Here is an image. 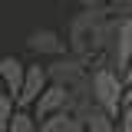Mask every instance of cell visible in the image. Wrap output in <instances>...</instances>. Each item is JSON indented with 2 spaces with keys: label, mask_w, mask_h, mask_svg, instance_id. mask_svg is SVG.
I'll use <instances>...</instances> for the list:
<instances>
[{
  "label": "cell",
  "mask_w": 132,
  "mask_h": 132,
  "mask_svg": "<svg viewBox=\"0 0 132 132\" xmlns=\"http://www.w3.org/2000/svg\"><path fill=\"white\" fill-rule=\"evenodd\" d=\"M112 36H116V20L106 13V7L79 10L69 20L66 46L73 50V56H79V60L89 63L93 56H102L106 50L112 46Z\"/></svg>",
  "instance_id": "cell-1"
},
{
  "label": "cell",
  "mask_w": 132,
  "mask_h": 132,
  "mask_svg": "<svg viewBox=\"0 0 132 132\" xmlns=\"http://www.w3.org/2000/svg\"><path fill=\"white\" fill-rule=\"evenodd\" d=\"M89 86H93V102L109 119H116V116L122 112V93H126L122 76H116L109 66H96L89 73Z\"/></svg>",
  "instance_id": "cell-2"
},
{
  "label": "cell",
  "mask_w": 132,
  "mask_h": 132,
  "mask_svg": "<svg viewBox=\"0 0 132 132\" xmlns=\"http://www.w3.org/2000/svg\"><path fill=\"white\" fill-rule=\"evenodd\" d=\"M46 79L56 82V86H63V89H76L79 82L89 79V69H86V60L79 56H56V63L46 66Z\"/></svg>",
  "instance_id": "cell-3"
},
{
  "label": "cell",
  "mask_w": 132,
  "mask_h": 132,
  "mask_svg": "<svg viewBox=\"0 0 132 132\" xmlns=\"http://www.w3.org/2000/svg\"><path fill=\"white\" fill-rule=\"evenodd\" d=\"M109 53H112V66H119V76H122L126 66H129V60H132V16L129 20H116V36H112Z\"/></svg>",
  "instance_id": "cell-4"
},
{
  "label": "cell",
  "mask_w": 132,
  "mask_h": 132,
  "mask_svg": "<svg viewBox=\"0 0 132 132\" xmlns=\"http://www.w3.org/2000/svg\"><path fill=\"white\" fill-rule=\"evenodd\" d=\"M46 86H50V79H46V66H27V76H23L20 96H16V109H27V106H33Z\"/></svg>",
  "instance_id": "cell-5"
},
{
  "label": "cell",
  "mask_w": 132,
  "mask_h": 132,
  "mask_svg": "<svg viewBox=\"0 0 132 132\" xmlns=\"http://www.w3.org/2000/svg\"><path fill=\"white\" fill-rule=\"evenodd\" d=\"M33 109H36V116H33V119H46V116H53V112L69 109V89L56 86V82H50L46 89L40 93V99L33 102Z\"/></svg>",
  "instance_id": "cell-6"
},
{
  "label": "cell",
  "mask_w": 132,
  "mask_h": 132,
  "mask_svg": "<svg viewBox=\"0 0 132 132\" xmlns=\"http://www.w3.org/2000/svg\"><path fill=\"white\" fill-rule=\"evenodd\" d=\"M27 46H30L33 53H46V56H63L66 50H69L66 40L56 30H33L30 36H27Z\"/></svg>",
  "instance_id": "cell-7"
},
{
  "label": "cell",
  "mask_w": 132,
  "mask_h": 132,
  "mask_svg": "<svg viewBox=\"0 0 132 132\" xmlns=\"http://www.w3.org/2000/svg\"><path fill=\"white\" fill-rule=\"evenodd\" d=\"M0 76H3L7 93H10V96H13V102H16L20 86H23V76H27V66L20 63L16 56H3V60H0Z\"/></svg>",
  "instance_id": "cell-8"
},
{
  "label": "cell",
  "mask_w": 132,
  "mask_h": 132,
  "mask_svg": "<svg viewBox=\"0 0 132 132\" xmlns=\"http://www.w3.org/2000/svg\"><path fill=\"white\" fill-rule=\"evenodd\" d=\"M79 129H82V122L69 112V109L53 112V116H46V119L36 122V132H79Z\"/></svg>",
  "instance_id": "cell-9"
},
{
  "label": "cell",
  "mask_w": 132,
  "mask_h": 132,
  "mask_svg": "<svg viewBox=\"0 0 132 132\" xmlns=\"http://www.w3.org/2000/svg\"><path fill=\"white\" fill-rule=\"evenodd\" d=\"M79 122H82V129H86V132H116L112 119H109V116L102 112L99 106H93V109H89V112L82 116Z\"/></svg>",
  "instance_id": "cell-10"
},
{
  "label": "cell",
  "mask_w": 132,
  "mask_h": 132,
  "mask_svg": "<svg viewBox=\"0 0 132 132\" xmlns=\"http://www.w3.org/2000/svg\"><path fill=\"white\" fill-rule=\"evenodd\" d=\"M7 132H36V119L27 109H16L13 119H10V126H7Z\"/></svg>",
  "instance_id": "cell-11"
},
{
  "label": "cell",
  "mask_w": 132,
  "mask_h": 132,
  "mask_svg": "<svg viewBox=\"0 0 132 132\" xmlns=\"http://www.w3.org/2000/svg\"><path fill=\"white\" fill-rule=\"evenodd\" d=\"M13 112H16L13 109V96H10V93H0V132H7Z\"/></svg>",
  "instance_id": "cell-12"
},
{
  "label": "cell",
  "mask_w": 132,
  "mask_h": 132,
  "mask_svg": "<svg viewBox=\"0 0 132 132\" xmlns=\"http://www.w3.org/2000/svg\"><path fill=\"white\" fill-rule=\"evenodd\" d=\"M106 13L112 16V20H129V16H132V0H122V3L106 7Z\"/></svg>",
  "instance_id": "cell-13"
},
{
  "label": "cell",
  "mask_w": 132,
  "mask_h": 132,
  "mask_svg": "<svg viewBox=\"0 0 132 132\" xmlns=\"http://www.w3.org/2000/svg\"><path fill=\"white\" fill-rule=\"evenodd\" d=\"M116 132H132V102L122 106V112H119V129Z\"/></svg>",
  "instance_id": "cell-14"
},
{
  "label": "cell",
  "mask_w": 132,
  "mask_h": 132,
  "mask_svg": "<svg viewBox=\"0 0 132 132\" xmlns=\"http://www.w3.org/2000/svg\"><path fill=\"white\" fill-rule=\"evenodd\" d=\"M82 10H96V7H106V3H99V0H76Z\"/></svg>",
  "instance_id": "cell-15"
},
{
  "label": "cell",
  "mask_w": 132,
  "mask_h": 132,
  "mask_svg": "<svg viewBox=\"0 0 132 132\" xmlns=\"http://www.w3.org/2000/svg\"><path fill=\"white\" fill-rule=\"evenodd\" d=\"M122 82H132V60H129V66H126V73H122Z\"/></svg>",
  "instance_id": "cell-16"
},
{
  "label": "cell",
  "mask_w": 132,
  "mask_h": 132,
  "mask_svg": "<svg viewBox=\"0 0 132 132\" xmlns=\"http://www.w3.org/2000/svg\"><path fill=\"white\" fill-rule=\"evenodd\" d=\"M126 102H132V82H129V89L122 93V106H126Z\"/></svg>",
  "instance_id": "cell-17"
},
{
  "label": "cell",
  "mask_w": 132,
  "mask_h": 132,
  "mask_svg": "<svg viewBox=\"0 0 132 132\" xmlns=\"http://www.w3.org/2000/svg\"><path fill=\"white\" fill-rule=\"evenodd\" d=\"M99 3H106V7H112V3H122V0H99Z\"/></svg>",
  "instance_id": "cell-18"
},
{
  "label": "cell",
  "mask_w": 132,
  "mask_h": 132,
  "mask_svg": "<svg viewBox=\"0 0 132 132\" xmlns=\"http://www.w3.org/2000/svg\"><path fill=\"white\" fill-rule=\"evenodd\" d=\"M79 132H86V129H79Z\"/></svg>",
  "instance_id": "cell-19"
}]
</instances>
